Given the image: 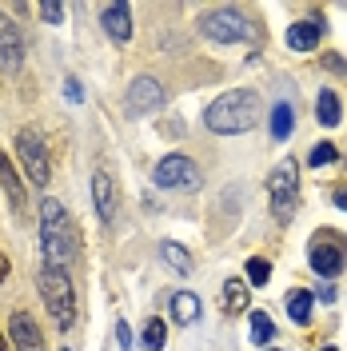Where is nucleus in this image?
I'll return each mask as SVG.
<instances>
[{
	"instance_id": "bb28decb",
	"label": "nucleus",
	"mask_w": 347,
	"mask_h": 351,
	"mask_svg": "<svg viewBox=\"0 0 347 351\" xmlns=\"http://www.w3.org/2000/svg\"><path fill=\"white\" fill-rule=\"evenodd\" d=\"M40 16L48 24H60L64 21V4H40Z\"/></svg>"
},
{
	"instance_id": "ddd939ff",
	"label": "nucleus",
	"mask_w": 347,
	"mask_h": 351,
	"mask_svg": "<svg viewBox=\"0 0 347 351\" xmlns=\"http://www.w3.org/2000/svg\"><path fill=\"white\" fill-rule=\"evenodd\" d=\"M0 60H4V68H21V60H24L21 28L8 21L4 12H0Z\"/></svg>"
},
{
	"instance_id": "473e14b6",
	"label": "nucleus",
	"mask_w": 347,
	"mask_h": 351,
	"mask_svg": "<svg viewBox=\"0 0 347 351\" xmlns=\"http://www.w3.org/2000/svg\"><path fill=\"white\" fill-rule=\"evenodd\" d=\"M0 351H4V335H0Z\"/></svg>"
},
{
	"instance_id": "72a5a7b5",
	"label": "nucleus",
	"mask_w": 347,
	"mask_h": 351,
	"mask_svg": "<svg viewBox=\"0 0 347 351\" xmlns=\"http://www.w3.org/2000/svg\"><path fill=\"white\" fill-rule=\"evenodd\" d=\"M324 351H335V348H324Z\"/></svg>"
},
{
	"instance_id": "4be33fe9",
	"label": "nucleus",
	"mask_w": 347,
	"mask_h": 351,
	"mask_svg": "<svg viewBox=\"0 0 347 351\" xmlns=\"http://www.w3.org/2000/svg\"><path fill=\"white\" fill-rule=\"evenodd\" d=\"M272 335H276L272 319H267L263 311H252V343H256V348H263V343H272Z\"/></svg>"
},
{
	"instance_id": "9d476101",
	"label": "nucleus",
	"mask_w": 347,
	"mask_h": 351,
	"mask_svg": "<svg viewBox=\"0 0 347 351\" xmlns=\"http://www.w3.org/2000/svg\"><path fill=\"white\" fill-rule=\"evenodd\" d=\"M8 331H12V348L16 351H44V335H40L36 319H32L28 311H16Z\"/></svg>"
},
{
	"instance_id": "c85d7f7f",
	"label": "nucleus",
	"mask_w": 347,
	"mask_h": 351,
	"mask_svg": "<svg viewBox=\"0 0 347 351\" xmlns=\"http://www.w3.org/2000/svg\"><path fill=\"white\" fill-rule=\"evenodd\" d=\"M116 343H120V348H124V351H132V328H128V324H124V319L116 324Z\"/></svg>"
},
{
	"instance_id": "6ab92c4d",
	"label": "nucleus",
	"mask_w": 347,
	"mask_h": 351,
	"mask_svg": "<svg viewBox=\"0 0 347 351\" xmlns=\"http://www.w3.org/2000/svg\"><path fill=\"white\" fill-rule=\"evenodd\" d=\"M224 307L228 311H243L248 307V284L243 280H228L224 284Z\"/></svg>"
},
{
	"instance_id": "a878e982",
	"label": "nucleus",
	"mask_w": 347,
	"mask_h": 351,
	"mask_svg": "<svg viewBox=\"0 0 347 351\" xmlns=\"http://www.w3.org/2000/svg\"><path fill=\"white\" fill-rule=\"evenodd\" d=\"M324 68H327V72H335V76H347V60L339 56V52H327V56H324Z\"/></svg>"
},
{
	"instance_id": "c756f323",
	"label": "nucleus",
	"mask_w": 347,
	"mask_h": 351,
	"mask_svg": "<svg viewBox=\"0 0 347 351\" xmlns=\"http://www.w3.org/2000/svg\"><path fill=\"white\" fill-rule=\"evenodd\" d=\"M320 300H324V304H331V300H335V287H331V284H320Z\"/></svg>"
},
{
	"instance_id": "2eb2a0df",
	"label": "nucleus",
	"mask_w": 347,
	"mask_h": 351,
	"mask_svg": "<svg viewBox=\"0 0 347 351\" xmlns=\"http://www.w3.org/2000/svg\"><path fill=\"white\" fill-rule=\"evenodd\" d=\"M320 36H324L320 21H296L291 28H287V48H296V52H311V48L320 44Z\"/></svg>"
},
{
	"instance_id": "f8f14e48",
	"label": "nucleus",
	"mask_w": 347,
	"mask_h": 351,
	"mask_svg": "<svg viewBox=\"0 0 347 351\" xmlns=\"http://www.w3.org/2000/svg\"><path fill=\"white\" fill-rule=\"evenodd\" d=\"M100 21H104V32H108L116 44H124V40L132 36V8L124 4V0H116V4H104Z\"/></svg>"
},
{
	"instance_id": "4468645a",
	"label": "nucleus",
	"mask_w": 347,
	"mask_h": 351,
	"mask_svg": "<svg viewBox=\"0 0 347 351\" xmlns=\"http://www.w3.org/2000/svg\"><path fill=\"white\" fill-rule=\"evenodd\" d=\"M0 188H4V196L12 204V212L24 216V184H21V176H16V168H12V160L4 152H0Z\"/></svg>"
},
{
	"instance_id": "7c9ffc66",
	"label": "nucleus",
	"mask_w": 347,
	"mask_h": 351,
	"mask_svg": "<svg viewBox=\"0 0 347 351\" xmlns=\"http://www.w3.org/2000/svg\"><path fill=\"white\" fill-rule=\"evenodd\" d=\"M8 271H12V267H8V256H4V252H0V284H4V280H8Z\"/></svg>"
},
{
	"instance_id": "9b49d317",
	"label": "nucleus",
	"mask_w": 347,
	"mask_h": 351,
	"mask_svg": "<svg viewBox=\"0 0 347 351\" xmlns=\"http://www.w3.org/2000/svg\"><path fill=\"white\" fill-rule=\"evenodd\" d=\"M92 199H96V216L112 223L116 219V184H112V176L100 168V172H92Z\"/></svg>"
},
{
	"instance_id": "cd10ccee",
	"label": "nucleus",
	"mask_w": 347,
	"mask_h": 351,
	"mask_svg": "<svg viewBox=\"0 0 347 351\" xmlns=\"http://www.w3.org/2000/svg\"><path fill=\"white\" fill-rule=\"evenodd\" d=\"M64 96L72 100V104H80V100H84V88H80L76 76H68V80H64Z\"/></svg>"
},
{
	"instance_id": "2f4dec72",
	"label": "nucleus",
	"mask_w": 347,
	"mask_h": 351,
	"mask_svg": "<svg viewBox=\"0 0 347 351\" xmlns=\"http://www.w3.org/2000/svg\"><path fill=\"white\" fill-rule=\"evenodd\" d=\"M335 204H339V208L347 212V188H339V192H335Z\"/></svg>"
},
{
	"instance_id": "412c9836",
	"label": "nucleus",
	"mask_w": 347,
	"mask_h": 351,
	"mask_svg": "<svg viewBox=\"0 0 347 351\" xmlns=\"http://www.w3.org/2000/svg\"><path fill=\"white\" fill-rule=\"evenodd\" d=\"M320 124L335 128L339 124V96L335 92H320Z\"/></svg>"
},
{
	"instance_id": "7ed1b4c3",
	"label": "nucleus",
	"mask_w": 347,
	"mask_h": 351,
	"mask_svg": "<svg viewBox=\"0 0 347 351\" xmlns=\"http://www.w3.org/2000/svg\"><path fill=\"white\" fill-rule=\"evenodd\" d=\"M36 287H40L44 307L56 319V328H72L76 324V291H72V280H68L64 267H40Z\"/></svg>"
},
{
	"instance_id": "39448f33",
	"label": "nucleus",
	"mask_w": 347,
	"mask_h": 351,
	"mask_svg": "<svg viewBox=\"0 0 347 351\" xmlns=\"http://www.w3.org/2000/svg\"><path fill=\"white\" fill-rule=\"evenodd\" d=\"M200 32L216 44H239V40L252 36V24H248V16L236 12V8H212V12L200 16Z\"/></svg>"
},
{
	"instance_id": "f3484780",
	"label": "nucleus",
	"mask_w": 347,
	"mask_h": 351,
	"mask_svg": "<svg viewBox=\"0 0 347 351\" xmlns=\"http://www.w3.org/2000/svg\"><path fill=\"white\" fill-rule=\"evenodd\" d=\"M160 260L168 263L172 271H180V276H188V271H192V256H188V252H184L176 240H164V243H160Z\"/></svg>"
},
{
	"instance_id": "20e7f679",
	"label": "nucleus",
	"mask_w": 347,
	"mask_h": 351,
	"mask_svg": "<svg viewBox=\"0 0 347 351\" xmlns=\"http://www.w3.org/2000/svg\"><path fill=\"white\" fill-rule=\"evenodd\" d=\"M267 192H272V216L276 219H291L300 208V168L296 160H283L280 168L267 180Z\"/></svg>"
},
{
	"instance_id": "b1692460",
	"label": "nucleus",
	"mask_w": 347,
	"mask_h": 351,
	"mask_svg": "<svg viewBox=\"0 0 347 351\" xmlns=\"http://www.w3.org/2000/svg\"><path fill=\"white\" fill-rule=\"evenodd\" d=\"M335 144H315V148H311V152H307V164H311V168H324V164H331V160H335Z\"/></svg>"
},
{
	"instance_id": "f257e3e1",
	"label": "nucleus",
	"mask_w": 347,
	"mask_h": 351,
	"mask_svg": "<svg viewBox=\"0 0 347 351\" xmlns=\"http://www.w3.org/2000/svg\"><path fill=\"white\" fill-rule=\"evenodd\" d=\"M40 252H44V267H64V271L80 252L76 223L60 208V199H44L40 204Z\"/></svg>"
},
{
	"instance_id": "dca6fc26",
	"label": "nucleus",
	"mask_w": 347,
	"mask_h": 351,
	"mask_svg": "<svg viewBox=\"0 0 347 351\" xmlns=\"http://www.w3.org/2000/svg\"><path fill=\"white\" fill-rule=\"evenodd\" d=\"M291 132H296V108H291L287 100H280V104L272 108V136H276V140H287Z\"/></svg>"
},
{
	"instance_id": "0eeeda50",
	"label": "nucleus",
	"mask_w": 347,
	"mask_h": 351,
	"mask_svg": "<svg viewBox=\"0 0 347 351\" xmlns=\"http://www.w3.org/2000/svg\"><path fill=\"white\" fill-rule=\"evenodd\" d=\"M311 267L320 276H339L347 267V240H339L335 232H320L311 240Z\"/></svg>"
},
{
	"instance_id": "6e6552de",
	"label": "nucleus",
	"mask_w": 347,
	"mask_h": 351,
	"mask_svg": "<svg viewBox=\"0 0 347 351\" xmlns=\"http://www.w3.org/2000/svg\"><path fill=\"white\" fill-rule=\"evenodd\" d=\"M156 184L160 188H188V192H195L200 188V172H195V164L188 156H164L156 164Z\"/></svg>"
},
{
	"instance_id": "aec40b11",
	"label": "nucleus",
	"mask_w": 347,
	"mask_h": 351,
	"mask_svg": "<svg viewBox=\"0 0 347 351\" xmlns=\"http://www.w3.org/2000/svg\"><path fill=\"white\" fill-rule=\"evenodd\" d=\"M287 315H291L296 324H307V319H311V291H291V295H287Z\"/></svg>"
},
{
	"instance_id": "5701e85b",
	"label": "nucleus",
	"mask_w": 347,
	"mask_h": 351,
	"mask_svg": "<svg viewBox=\"0 0 347 351\" xmlns=\"http://www.w3.org/2000/svg\"><path fill=\"white\" fill-rule=\"evenodd\" d=\"M164 339H168V328H164V319H148L144 324V348H164Z\"/></svg>"
},
{
	"instance_id": "423d86ee",
	"label": "nucleus",
	"mask_w": 347,
	"mask_h": 351,
	"mask_svg": "<svg viewBox=\"0 0 347 351\" xmlns=\"http://www.w3.org/2000/svg\"><path fill=\"white\" fill-rule=\"evenodd\" d=\"M16 156H21L28 180L40 184V188H48V180H52V160H48V148H44L40 132L36 128H21L16 132Z\"/></svg>"
},
{
	"instance_id": "f03ea898",
	"label": "nucleus",
	"mask_w": 347,
	"mask_h": 351,
	"mask_svg": "<svg viewBox=\"0 0 347 351\" xmlns=\"http://www.w3.org/2000/svg\"><path fill=\"white\" fill-rule=\"evenodd\" d=\"M256 116H260V96L248 92V88H232V92H224L219 100L208 104L204 124H208L212 132H219V136H236V132L252 128Z\"/></svg>"
},
{
	"instance_id": "1a4fd4ad",
	"label": "nucleus",
	"mask_w": 347,
	"mask_h": 351,
	"mask_svg": "<svg viewBox=\"0 0 347 351\" xmlns=\"http://www.w3.org/2000/svg\"><path fill=\"white\" fill-rule=\"evenodd\" d=\"M164 104V88L156 84L152 76H136L128 88V96H124V108H128V116H148V112H156Z\"/></svg>"
},
{
	"instance_id": "a211bd4d",
	"label": "nucleus",
	"mask_w": 347,
	"mask_h": 351,
	"mask_svg": "<svg viewBox=\"0 0 347 351\" xmlns=\"http://www.w3.org/2000/svg\"><path fill=\"white\" fill-rule=\"evenodd\" d=\"M172 315L180 324H195L200 319V300H195L192 291H176L172 295Z\"/></svg>"
},
{
	"instance_id": "393cba45",
	"label": "nucleus",
	"mask_w": 347,
	"mask_h": 351,
	"mask_svg": "<svg viewBox=\"0 0 347 351\" xmlns=\"http://www.w3.org/2000/svg\"><path fill=\"white\" fill-rule=\"evenodd\" d=\"M267 276H272L267 260H248V280H252V287H263L267 284Z\"/></svg>"
}]
</instances>
